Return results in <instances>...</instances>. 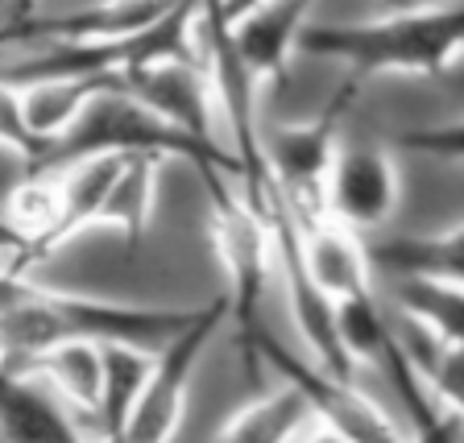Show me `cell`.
Segmentation results:
<instances>
[{
    "label": "cell",
    "mask_w": 464,
    "mask_h": 443,
    "mask_svg": "<svg viewBox=\"0 0 464 443\" xmlns=\"http://www.w3.org/2000/svg\"><path fill=\"white\" fill-rule=\"evenodd\" d=\"M369 261L390 278H431L464 290V224L444 232H406L386 236L369 249Z\"/></svg>",
    "instance_id": "obj_13"
},
{
    "label": "cell",
    "mask_w": 464,
    "mask_h": 443,
    "mask_svg": "<svg viewBox=\"0 0 464 443\" xmlns=\"http://www.w3.org/2000/svg\"><path fill=\"white\" fill-rule=\"evenodd\" d=\"M398 149H406V154H427V158H448V162H464V116L444 120V125L406 129V133L398 137Z\"/></svg>",
    "instance_id": "obj_21"
},
{
    "label": "cell",
    "mask_w": 464,
    "mask_h": 443,
    "mask_svg": "<svg viewBox=\"0 0 464 443\" xmlns=\"http://www.w3.org/2000/svg\"><path fill=\"white\" fill-rule=\"evenodd\" d=\"M208 203H212V245L228 278L232 299V340L245 361V373L257 377L261 365V299L270 286V270L278 265L274 236L241 191V178L228 170H199Z\"/></svg>",
    "instance_id": "obj_3"
},
{
    "label": "cell",
    "mask_w": 464,
    "mask_h": 443,
    "mask_svg": "<svg viewBox=\"0 0 464 443\" xmlns=\"http://www.w3.org/2000/svg\"><path fill=\"white\" fill-rule=\"evenodd\" d=\"M5 443H96L38 373H5Z\"/></svg>",
    "instance_id": "obj_12"
},
{
    "label": "cell",
    "mask_w": 464,
    "mask_h": 443,
    "mask_svg": "<svg viewBox=\"0 0 464 443\" xmlns=\"http://www.w3.org/2000/svg\"><path fill=\"white\" fill-rule=\"evenodd\" d=\"M303 443H348V439H344V435H336V431H328V427H319V423H315V431H311Z\"/></svg>",
    "instance_id": "obj_22"
},
{
    "label": "cell",
    "mask_w": 464,
    "mask_h": 443,
    "mask_svg": "<svg viewBox=\"0 0 464 443\" xmlns=\"http://www.w3.org/2000/svg\"><path fill=\"white\" fill-rule=\"evenodd\" d=\"M340 340H344L348 357L365 361V365H382L386 348L394 344V328L386 323V315L377 311L373 294H361V299L340 303Z\"/></svg>",
    "instance_id": "obj_20"
},
{
    "label": "cell",
    "mask_w": 464,
    "mask_h": 443,
    "mask_svg": "<svg viewBox=\"0 0 464 443\" xmlns=\"http://www.w3.org/2000/svg\"><path fill=\"white\" fill-rule=\"evenodd\" d=\"M150 373H154V357L141 344H104V398H100V415L92 423L96 443L129 439Z\"/></svg>",
    "instance_id": "obj_14"
},
{
    "label": "cell",
    "mask_w": 464,
    "mask_h": 443,
    "mask_svg": "<svg viewBox=\"0 0 464 443\" xmlns=\"http://www.w3.org/2000/svg\"><path fill=\"white\" fill-rule=\"evenodd\" d=\"M398 340H402L415 373L423 377V386L435 394V402L464 419V348L444 344V340H435L431 332L415 328V323H406V319H402Z\"/></svg>",
    "instance_id": "obj_19"
},
{
    "label": "cell",
    "mask_w": 464,
    "mask_h": 443,
    "mask_svg": "<svg viewBox=\"0 0 464 443\" xmlns=\"http://www.w3.org/2000/svg\"><path fill=\"white\" fill-rule=\"evenodd\" d=\"M158 170H162V158L150 154H133L121 166V178H116L112 195L104 203V216H100V228H116L129 253L141 249V236L154 220V199H158Z\"/></svg>",
    "instance_id": "obj_17"
},
{
    "label": "cell",
    "mask_w": 464,
    "mask_h": 443,
    "mask_svg": "<svg viewBox=\"0 0 464 443\" xmlns=\"http://www.w3.org/2000/svg\"><path fill=\"white\" fill-rule=\"evenodd\" d=\"M203 307H133V303L63 294L25 278H5V373H25L58 344H141L174 340Z\"/></svg>",
    "instance_id": "obj_1"
},
{
    "label": "cell",
    "mask_w": 464,
    "mask_h": 443,
    "mask_svg": "<svg viewBox=\"0 0 464 443\" xmlns=\"http://www.w3.org/2000/svg\"><path fill=\"white\" fill-rule=\"evenodd\" d=\"M315 431V410L299 390L282 381L274 394L253 398L245 410L228 419L216 443H303Z\"/></svg>",
    "instance_id": "obj_15"
},
{
    "label": "cell",
    "mask_w": 464,
    "mask_h": 443,
    "mask_svg": "<svg viewBox=\"0 0 464 443\" xmlns=\"http://www.w3.org/2000/svg\"><path fill=\"white\" fill-rule=\"evenodd\" d=\"M166 5H87L71 13H29L21 9V25H9V42L46 38V46H87V42L137 38L166 17Z\"/></svg>",
    "instance_id": "obj_10"
},
{
    "label": "cell",
    "mask_w": 464,
    "mask_h": 443,
    "mask_svg": "<svg viewBox=\"0 0 464 443\" xmlns=\"http://www.w3.org/2000/svg\"><path fill=\"white\" fill-rule=\"evenodd\" d=\"M25 373H38L92 431L100 415V398H104V344H58L46 357L34 361Z\"/></svg>",
    "instance_id": "obj_16"
},
{
    "label": "cell",
    "mask_w": 464,
    "mask_h": 443,
    "mask_svg": "<svg viewBox=\"0 0 464 443\" xmlns=\"http://www.w3.org/2000/svg\"><path fill=\"white\" fill-rule=\"evenodd\" d=\"M394 299L406 323L464 348V290L431 278H394Z\"/></svg>",
    "instance_id": "obj_18"
},
{
    "label": "cell",
    "mask_w": 464,
    "mask_h": 443,
    "mask_svg": "<svg viewBox=\"0 0 464 443\" xmlns=\"http://www.w3.org/2000/svg\"><path fill=\"white\" fill-rule=\"evenodd\" d=\"M125 87L141 100L145 108H154L162 120H170L174 129H183L187 137H195L208 149H224L220 137H216V87L212 75L203 67V58H170V63H158V67H145L137 75L125 79Z\"/></svg>",
    "instance_id": "obj_7"
},
{
    "label": "cell",
    "mask_w": 464,
    "mask_h": 443,
    "mask_svg": "<svg viewBox=\"0 0 464 443\" xmlns=\"http://www.w3.org/2000/svg\"><path fill=\"white\" fill-rule=\"evenodd\" d=\"M444 83L452 87L456 96L464 100V58H460V63H456V67H452V71H448V75H444Z\"/></svg>",
    "instance_id": "obj_23"
},
{
    "label": "cell",
    "mask_w": 464,
    "mask_h": 443,
    "mask_svg": "<svg viewBox=\"0 0 464 443\" xmlns=\"http://www.w3.org/2000/svg\"><path fill=\"white\" fill-rule=\"evenodd\" d=\"M228 319H232V299H228V290H224V294L203 303L199 319H195L183 336L166 340L162 352L154 357V373H150V386H145V398L137 406L125 443H170L174 439V431L183 423L187 390H191L195 369H199L208 344L216 340V332H224Z\"/></svg>",
    "instance_id": "obj_4"
},
{
    "label": "cell",
    "mask_w": 464,
    "mask_h": 443,
    "mask_svg": "<svg viewBox=\"0 0 464 443\" xmlns=\"http://www.w3.org/2000/svg\"><path fill=\"white\" fill-rule=\"evenodd\" d=\"M402 183L382 145H340L328 178V212L344 228H382L394 216Z\"/></svg>",
    "instance_id": "obj_8"
},
{
    "label": "cell",
    "mask_w": 464,
    "mask_h": 443,
    "mask_svg": "<svg viewBox=\"0 0 464 443\" xmlns=\"http://www.w3.org/2000/svg\"><path fill=\"white\" fill-rule=\"evenodd\" d=\"M299 54L344 63L353 91L377 75H440L464 58V9H402L348 25H307Z\"/></svg>",
    "instance_id": "obj_2"
},
{
    "label": "cell",
    "mask_w": 464,
    "mask_h": 443,
    "mask_svg": "<svg viewBox=\"0 0 464 443\" xmlns=\"http://www.w3.org/2000/svg\"><path fill=\"white\" fill-rule=\"evenodd\" d=\"M303 257H307V274L319 286L324 299L340 303L373 294L369 290V253L357 241V232L344 228L336 216H319V220H303Z\"/></svg>",
    "instance_id": "obj_11"
},
{
    "label": "cell",
    "mask_w": 464,
    "mask_h": 443,
    "mask_svg": "<svg viewBox=\"0 0 464 443\" xmlns=\"http://www.w3.org/2000/svg\"><path fill=\"white\" fill-rule=\"evenodd\" d=\"M261 361L278 369L282 381H290V386L307 398L319 427L344 435L348 443H402L398 423L369 394H361L357 381H336V377L324 373L315 361H299L290 348H282L270 332L261 340Z\"/></svg>",
    "instance_id": "obj_6"
},
{
    "label": "cell",
    "mask_w": 464,
    "mask_h": 443,
    "mask_svg": "<svg viewBox=\"0 0 464 443\" xmlns=\"http://www.w3.org/2000/svg\"><path fill=\"white\" fill-rule=\"evenodd\" d=\"M307 5H249L228 9V38L257 83H286L290 58L307 34Z\"/></svg>",
    "instance_id": "obj_9"
},
{
    "label": "cell",
    "mask_w": 464,
    "mask_h": 443,
    "mask_svg": "<svg viewBox=\"0 0 464 443\" xmlns=\"http://www.w3.org/2000/svg\"><path fill=\"white\" fill-rule=\"evenodd\" d=\"M353 87L340 83V91L332 96V104L311 120V125H282L266 137V149H270V166L278 174V187L286 195L295 220H319L328 212V178L332 166H336V125L340 116L353 104Z\"/></svg>",
    "instance_id": "obj_5"
}]
</instances>
